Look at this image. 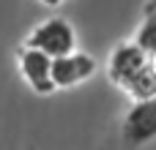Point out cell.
Instances as JSON below:
<instances>
[{"label": "cell", "instance_id": "6", "mask_svg": "<svg viewBox=\"0 0 156 150\" xmlns=\"http://www.w3.org/2000/svg\"><path fill=\"white\" fill-rule=\"evenodd\" d=\"M134 41H137L148 55L156 57V8H148V14H145V19H143V25H140Z\"/></svg>", "mask_w": 156, "mask_h": 150}, {"label": "cell", "instance_id": "2", "mask_svg": "<svg viewBox=\"0 0 156 150\" xmlns=\"http://www.w3.org/2000/svg\"><path fill=\"white\" fill-rule=\"evenodd\" d=\"M123 150H145L156 142V96L134 101L121 126Z\"/></svg>", "mask_w": 156, "mask_h": 150}, {"label": "cell", "instance_id": "8", "mask_svg": "<svg viewBox=\"0 0 156 150\" xmlns=\"http://www.w3.org/2000/svg\"><path fill=\"white\" fill-rule=\"evenodd\" d=\"M148 8H156V0H148Z\"/></svg>", "mask_w": 156, "mask_h": 150}, {"label": "cell", "instance_id": "7", "mask_svg": "<svg viewBox=\"0 0 156 150\" xmlns=\"http://www.w3.org/2000/svg\"><path fill=\"white\" fill-rule=\"evenodd\" d=\"M41 3H44V5H60L63 0H41Z\"/></svg>", "mask_w": 156, "mask_h": 150}, {"label": "cell", "instance_id": "4", "mask_svg": "<svg viewBox=\"0 0 156 150\" xmlns=\"http://www.w3.org/2000/svg\"><path fill=\"white\" fill-rule=\"evenodd\" d=\"M19 71L25 77V82L38 93V96H49L55 93V79H52V57L41 49L33 46H22L19 49Z\"/></svg>", "mask_w": 156, "mask_h": 150}, {"label": "cell", "instance_id": "1", "mask_svg": "<svg viewBox=\"0 0 156 150\" xmlns=\"http://www.w3.org/2000/svg\"><path fill=\"white\" fill-rule=\"evenodd\" d=\"M110 79L134 101L156 96V57L137 41H123L110 55Z\"/></svg>", "mask_w": 156, "mask_h": 150}, {"label": "cell", "instance_id": "5", "mask_svg": "<svg viewBox=\"0 0 156 150\" xmlns=\"http://www.w3.org/2000/svg\"><path fill=\"white\" fill-rule=\"evenodd\" d=\"M96 74V60L85 52H69L60 57H52V79L55 87H74Z\"/></svg>", "mask_w": 156, "mask_h": 150}, {"label": "cell", "instance_id": "3", "mask_svg": "<svg viewBox=\"0 0 156 150\" xmlns=\"http://www.w3.org/2000/svg\"><path fill=\"white\" fill-rule=\"evenodd\" d=\"M25 46L41 49L49 57H60V55H69L77 49V33L66 19L52 16V19H44L41 25H36L30 30V36L25 38Z\"/></svg>", "mask_w": 156, "mask_h": 150}]
</instances>
